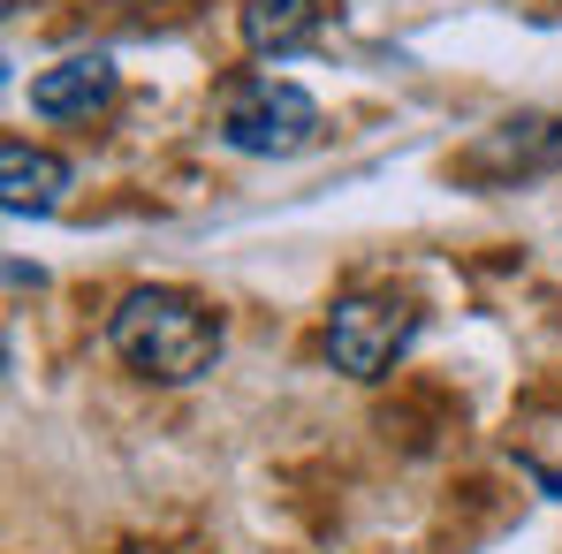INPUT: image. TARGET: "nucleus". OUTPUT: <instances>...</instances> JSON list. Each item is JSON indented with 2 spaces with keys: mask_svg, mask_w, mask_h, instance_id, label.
Here are the masks:
<instances>
[{
  "mask_svg": "<svg viewBox=\"0 0 562 554\" xmlns=\"http://www.w3.org/2000/svg\"><path fill=\"white\" fill-rule=\"evenodd\" d=\"M562 168V114H509L502 129H486L464 152L471 183H525V176H555Z\"/></svg>",
  "mask_w": 562,
  "mask_h": 554,
  "instance_id": "nucleus-4",
  "label": "nucleus"
},
{
  "mask_svg": "<svg viewBox=\"0 0 562 554\" xmlns=\"http://www.w3.org/2000/svg\"><path fill=\"white\" fill-rule=\"evenodd\" d=\"M114 61L106 54H69V61H54V69H38L31 77V114L38 122H92L99 106L114 99Z\"/></svg>",
  "mask_w": 562,
  "mask_h": 554,
  "instance_id": "nucleus-5",
  "label": "nucleus"
},
{
  "mask_svg": "<svg viewBox=\"0 0 562 554\" xmlns=\"http://www.w3.org/2000/svg\"><path fill=\"white\" fill-rule=\"evenodd\" d=\"M319 129H327L319 99L304 84H289V77H259V69L228 77L221 106H213V137L228 152H251V160H296V152L319 145Z\"/></svg>",
  "mask_w": 562,
  "mask_h": 554,
  "instance_id": "nucleus-2",
  "label": "nucleus"
},
{
  "mask_svg": "<svg viewBox=\"0 0 562 554\" xmlns=\"http://www.w3.org/2000/svg\"><path fill=\"white\" fill-rule=\"evenodd\" d=\"M106 350L130 372L160 380V387H190L221 358V312L205 296H190V289H168V281L130 289L106 312Z\"/></svg>",
  "mask_w": 562,
  "mask_h": 554,
  "instance_id": "nucleus-1",
  "label": "nucleus"
},
{
  "mask_svg": "<svg viewBox=\"0 0 562 554\" xmlns=\"http://www.w3.org/2000/svg\"><path fill=\"white\" fill-rule=\"evenodd\" d=\"M69 183H77V168H69L61 152L31 145V137H8V145H0V205H8V213H54Z\"/></svg>",
  "mask_w": 562,
  "mask_h": 554,
  "instance_id": "nucleus-6",
  "label": "nucleus"
},
{
  "mask_svg": "<svg viewBox=\"0 0 562 554\" xmlns=\"http://www.w3.org/2000/svg\"><path fill=\"white\" fill-rule=\"evenodd\" d=\"M244 46L251 54H304V46H319V31H327V0H244Z\"/></svg>",
  "mask_w": 562,
  "mask_h": 554,
  "instance_id": "nucleus-7",
  "label": "nucleus"
},
{
  "mask_svg": "<svg viewBox=\"0 0 562 554\" xmlns=\"http://www.w3.org/2000/svg\"><path fill=\"white\" fill-rule=\"evenodd\" d=\"M411 342H418V304L395 289H350L327 312V365L350 380H387Z\"/></svg>",
  "mask_w": 562,
  "mask_h": 554,
  "instance_id": "nucleus-3",
  "label": "nucleus"
}]
</instances>
